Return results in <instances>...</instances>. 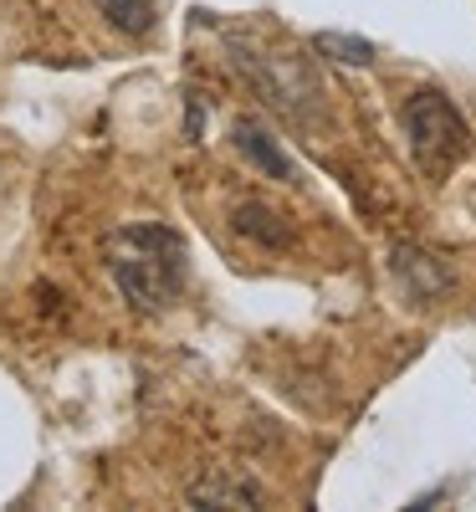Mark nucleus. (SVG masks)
<instances>
[{
  "mask_svg": "<svg viewBox=\"0 0 476 512\" xmlns=\"http://www.w3.org/2000/svg\"><path fill=\"white\" fill-rule=\"evenodd\" d=\"M185 134H190V139L200 134V103H190V123H185Z\"/></svg>",
  "mask_w": 476,
  "mask_h": 512,
  "instance_id": "nucleus-10",
  "label": "nucleus"
},
{
  "mask_svg": "<svg viewBox=\"0 0 476 512\" xmlns=\"http://www.w3.org/2000/svg\"><path fill=\"white\" fill-rule=\"evenodd\" d=\"M108 272L139 313H159L180 297L190 251L169 226H123L108 236Z\"/></svg>",
  "mask_w": 476,
  "mask_h": 512,
  "instance_id": "nucleus-1",
  "label": "nucleus"
},
{
  "mask_svg": "<svg viewBox=\"0 0 476 512\" xmlns=\"http://www.w3.org/2000/svg\"><path fill=\"white\" fill-rule=\"evenodd\" d=\"M395 277L405 282L410 297H420V303H430V297H441L451 287V272L420 246H395Z\"/></svg>",
  "mask_w": 476,
  "mask_h": 512,
  "instance_id": "nucleus-4",
  "label": "nucleus"
},
{
  "mask_svg": "<svg viewBox=\"0 0 476 512\" xmlns=\"http://www.w3.org/2000/svg\"><path fill=\"white\" fill-rule=\"evenodd\" d=\"M236 62H241V72L256 82V93H262L272 108H282V113H292V118H302V113L313 108L318 82H313V72H308V67H297V62H287V57L251 62L246 52H236Z\"/></svg>",
  "mask_w": 476,
  "mask_h": 512,
  "instance_id": "nucleus-3",
  "label": "nucleus"
},
{
  "mask_svg": "<svg viewBox=\"0 0 476 512\" xmlns=\"http://www.w3.org/2000/svg\"><path fill=\"white\" fill-rule=\"evenodd\" d=\"M313 47H318L323 57L343 62V67H369V62H374V41L349 36V31H318V36H313Z\"/></svg>",
  "mask_w": 476,
  "mask_h": 512,
  "instance_id": "nucleus-8",
  "label": "nucleus"
},
{
  "mask_svg": "<svg viewBox=\"0 0 476 512\" xmlns=\"http://www.w3.org/2000/svg\"><path fill=\"white\" fill-rule=\"evenodd\" d=\"M231 139H236V149L262 169V175H272V180H297V169H292V159L272 144V134L262 123H251V118H241L236 128H231Z\"/></svg>",
  "mask_w": 476,
  "mask_h": 512,
  "instance_id": "nucleus-5",
  "label": "nucleus"
},
{
  "mask_svg": "<svg viewBox=\"0 0 476 512\" xmlns=\"http://www.w3.org/2000/svg\"><path fill=\"white\" fill-rule=\"evenodd\" d=\"M231 226H236L241 236H251V241H262V246H272V251H282V246L292 241L287 221L277 216L272 205H262V200H246V205H236V216H231Z\"/></svg>",
  "mask_w": 476,
  "mask_h": 512,
  "instance_id": "nucleus-7",
  "label": "nucleus"
},
{
  "mask_svg": "<svg viewBox=\"0 0 476 512\" xmlns=\"http://www.w3.org/2000/svg\"><path fill=\"white\" fill-rule=\"evenodd\" d=\"M108 26H118L123 36H144L154 31V0H98Z\"/></svg>",
  "mask_w": 476,
  "mask_h": 512,
  "instance_id": "nucleus-9",
  "label": "nucleus"
},
{
  "mask_svg": "<svg viewBox=\"0 0 476 512\" xmlns=\"http://www.w3.org/2000/svg\"><path fill=\"white\" fill-rule=\"evenodd\" d=\"M405 134H410V149H415V159L425 169L456 164L461 149H466V139H471L466 134V118L456 113V103L446 93H436V88L410 93V103H405Z\"/></svg>",
  "mask_w": 476,
  "mask_h": 512,
  "instance_id": "nucleus-2",
  "label": "nucleus"
},
{
  "mask_svg": "<svg viewBox=\"0 0 476 512\" xmlns=\"http://www.w3.org/2000/svg\"><path fill=\"white\" fill-rule=\"evenodd\" d=\"M267 492L246 477H200L190 487V507H262Z\"/></svg>",
  "mask_w": 476,
  "mask_h": 512,
  "instance_id": "nucleus-6",
  "label": "nucleus"
}]
</instances>
